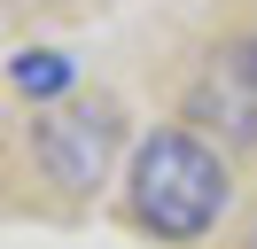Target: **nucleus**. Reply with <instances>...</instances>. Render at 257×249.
Instances as JSON below:
<instances>
[{"instance_id": "f257e3e1", "label": "nucleus", "mask_w": 257, "mask_h": 249, "mask_svg": "<svg viewBox=\"0 0 257 249\" xmlns=\"http://www.w3.org/2000/svg\"><path fill=\"white\" fill-rule=\"evenodd\" d=\"M226 164L218 148H203L195 133L164 125L133 148V218H141L156 241H203L226 218Z\"/></svg>"}, {"instance_id": "f03ea898", "label": "nucleus", "mask_w": 257, "mask_h": 249, "mask_svg": "<svg viewBox=\"0 0 257 249\" xmlns=\"http://www.w3.org/2000/svg\"><path fill=\"white\" fill-rule=\"evenodd\" d=\"M117 156V117L109 109H55L47 125H39V171H47L63 195H86V187H101V171H109Z\"/></svg>"}, {"instance_id": "7ed1b4c3", "label": "nucleus", "mask_w": 257, "mask_h": 249, "mask_svg": "<svg viewBox=\"0 0 257 249\" xmlns=\"http://www.w3.org/2000/svg\"><path fill=\"white\" fill-rule=\"evenodd\" d=\"M8 78H16V93H32V101H55V93L78 86V62L55 55V47H24V55L8 62Z\"/></svg>"}, {"instance_id": "20e7f679", "label": "nucleus", "mask_w": 257, "mask_h": 249, "mask_svg": "<svg viewBox=\"0 0 257 249\" xmlns=\"http://www.w3.org/2000/svg\"><path fill=\"white\" fill-rule=\"evenodd\" d=\"M234 62H241V78L257 86V39H249V47H234Z\"/></svg>"}]
</instances>
